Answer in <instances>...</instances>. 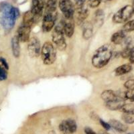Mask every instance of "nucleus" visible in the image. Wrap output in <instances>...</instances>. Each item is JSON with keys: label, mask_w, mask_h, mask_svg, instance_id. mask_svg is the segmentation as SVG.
Listing matches in <instances>:
<instances>
[{"label": "nucleus", "mask_w": 134, "mask_h": 134, "mask_svg": "<svg viewBox=\"0 0 134 134\" xmlns=\"http://www.w3.org/2000/svg\"><path fill=\"white\" fill-rule=\"evenodd\" d=\"M121 118L126 124H134V111L129 113H124Z\"/></svg>", "instance_id": "nucleus-22"}, {"label": "nucleus", "mask_w": 134, "mask_h": 134, "mask_svg": "<svg viewBox=\"0 0 134 134\" xmlns=\"http://www.w3.org/2000/svg\"><path fill=\"white\" fill-rule=\"evenodd\" d=\"M133 49L131 48H126L124 50H123L121 52V57L124 58H127L130 57L131 52L133 51Z\"/></svg>", "instance_id": "nucleus-28"}, {"label": "nucleus", "mask_w": 134, "mask_h": 134, "mask_svg": "<svg viewBox=\"0 0 134 134\" xmlns=\"http://www.w3.org/2000/svg\"><path fill=\"white\" fill-rule=\"evenodd\" d=\"M125 98L122 97L120 95L115 100H111L109 102L105 103V106L111 111L119 110L123 105L125 104Z\"/></svg>", "instance_id": "nucleus-13"}, {"label": "nucleus", "mask_w": 134, "mask_h": 134, "mask_svg": "<svg viewBox=\"0 0 134 134\" xmlns=\"http://www.w3.org/2000/svg\"><path fill=\"white\" fill-rule=\"evenodd\" d=\"M125 99H130L131 102L134 101V88L133 89H127L124 94Z\"/></svg>", "instance_id": "nucleus-26"}, {"label": "nucleus", "mask_w": 134, "mask_h": 134, "mask_svg": "<svg viewBox=\"0 0 134 134\" xmlns=\"http://www.w3.org/2000/svg\"><path fill=\"white\" fill-rule=\"evenodd\" d=\"M0 62L2 63V65H3V66L4 67L5 69H7V70L9 69V65H8V63H7L6 60L4 58H3V57H0Z\"/></svg>", "instance_id": "nucleus-33"}, {"label": "nucleus", "mask_w": 134, "mask_h": 134, "mask_svg": "<svg viewBox=\"0 0 134 134\" xmlns=\"http://www.w3.org/2000/svg\"><path fill=\"white\" fill-rule=\"evenodd\" d=\"M8 78V73L6 69L4 67L0 66V81H5Z\"/></svg>", "instance_id": "nucleus-27"}, {"label": "nucleus", "mask_w": 134, "mask_h": 134, "mask_svg": "<svg viewBox=\"0 0 134 134\" xmlns=\"http://www.w3.org/2000/svg\"><path fill=\"white\" fill-rule=\"evenodd\" d=\"M76 20L79 23H82L84 20H85L88 16V11L87 8L85 7V5L81 8H76Z\"/></svg>", "instance_id": "nucleus-14"}, {"label": "nucleus", "mask_w": 134, "mask_h": 134, "mask_svg": "<svg viewBox=\"0 0 134 134\" xmlns=\"http://www.w3.org/2000/svg\"><path fill=\"white\" fill-rule=\"evenodd\" d=\"M123 31L125 32H130L134 31V20L128 21L123 26Z\"/></svg>", "instance_id": "nucleus-24"}, {"label": "nucleus", "mask_w": 134, "mask_h": 134, "mask_svg": "<svg viewBox=\"0 0 134 134\" xmlns=\"http://www.w3.org/2000/svg\"><path fill=\"white\" fill-rule=\"evenodd\" d=\"M44 8L47 12H56L57 6V0H41Z\"/></svg>", "instance_id": "nucleus-18"}, {"label": "nucleus", "mask_w": 134, "mask_h": 134, "mask_svg": "<svg viewBox=\"0 0 134 134\" xmlns=\"http://www.w3.org/2000/svg\"><path fill=\"white\" fill-rule=\"evenodd\" d=\"M109 124L110 125L111 127H113L116 131L119 132H125L127 130V127L121 122L119 121L115 120V119H111L109 122Z\"/></svg>", "instance_id": "nucleus-15"}, {"label": "nucleus", "mask_w": 134, "mask_h": 134, "mask_svg": "<svg viewBox=\"0 0 134 134\" xmlns=\"http://www.w3.org/2000/svg\"><path fill=\"white\" fill-rule=\"evenodd\" d=\"M12 48L13 54L15 57L18 58L20 54V40L17 36H15L12 40Z\"/></svg>", "instance_id": "nucleus-19"}, {"label": "nucleus", "mask_w": 134, "mask_h": 134, "mask_svg": "<svg viewBox=\"0 0 134 134\" xmlns=\"http://www.w3.org/2000/svg\"><path fill=\"white\" fill-rule=\"evenodd\" d=\"M124 87L127 89H133L134 88V79L129 80L124 84Z\"/></svg>", "instance_id": "nucleus-30"}, {"label": "nucleus", "mask_w": 134, "mask_h": 134, "mask_svg": "<svg viewBox=\"0 0 134 134\" xmlns=\"http://www.w3.org/2000/svg\"><path fill=\"white\" fill-rule=\"evenodd\" d=\"M131 6H132L133 9V10H134V0H133V5H131Z\"/></svg>", "instance_id": "nucleus-36"}, {"label": "nucleus", "mask_w": 134, "mask_h": 134, "mask_svg": "<svg viewBox=\"0 0 134 134\" xmlns=\"http://www.w3.org/2000/svg\"><path fill=\"white\" fill-rule=\"evenodd\" d=\"M118 97H119V94H117L115 92L112 90H106L103 92L101 94V98L105 101V103L115 100Z\"/></svg>", "instance_id": "nucleus-17"}, {"label": "nucleus", "mask_w": 134, "mask_h": 134, "mask_svg": "<svg viewBox=\"0 0 134 134\" xmlns=\"http://www.w3.org/2000/svg\"><path fill=\"white\" fill-rule=\"evenodd\" d=\"M125 33L126 32L121 30L113 34L111 38V42L114 43L115 44H121V43L124 42V41L125 40V37H126Z\"/></svg>", "instance_id": "nucleus-16"}, {"label": "nucleus", "mask_w": 134, "mask_h": 134, "mask_svg": "<svg viewBox=\"0 0 134 134\" xmlns=\"http://www.w3.org/2000/svg\"><path fill=\"white\" fill-rule=\"evenodd\" d=\"M121 111L123 113H129L134 111V104L133 103H127L124 104L120 109Z\"/></svg>", "instance_id": "nucleus-25"}, {"label": "nucleus", "mask_w": 134, "mask_h": 134, "mask_svg": "<svg viewBox=\"0 0 134 134\" xmlns=\"http://www.w3.org/2000/svg\"><path fill=\"white\" fill-rule=\"evenodd\" d=\"M44 8V5L40 0H32L30 11L34 18V22L40 20L42 15Z\"/></svg>", "instance_id": "nucleus-10"}, {"label": "nucleus", "mask_w": 134, "mask_h": 134, "mask_svg": "<svg viewBox=\"0 0 134 134\" xmlns=\"http://www.w3.org/2000/svg\"><path fill=\"white\" fill-rule=\"evenodd\" d=\"M76 122L72 119H66L59 125L60 131L64 134L73 133L76 131Z\"/></svg>", "instance_id": "nucleus-9"}, {"label": "nucleus", "mask_w": 134, "mask_h": 134, "mask_svg": "<svg viewBox=\"0 0 134 134\" xmlns=\"http://www.w3.org/2000/svg\"><path fill=\"white\" fill-rule=\"evenodd\" d=\"M0 10L2 13L1 24L5 30L10 31L14 26L15 20L20 16V11L5 2L1 3Z\"/></svg>", "instance_id": "nucleus-1"}, {"label": "nucleus", "mask_w": 134, "mask_h": 134, "mask_svg": "<svg viewBox=\"0 0 134 134\" xmlns=\"http://www.w3.org/2000/svg\"><path fill=\"white\" fill-rule=\"evenodd\" d=\"M52 41L56 44L58 50L63 51L66 48V44L64 39V31H63L62 24H59L58 26L54 27V29L52 31Z\"/></svg>", "instance_id": "nucleus-5"}, {"label": "nucleus", "mask_w": 134, "mask_h": 134, "mask_svg": "<svg viewBox=\"0 0 134 134\" xmlns=\"http://www.w3.org/2000/svg\"><path fill=\"white\" fill-rule=\"evenodd\" d=\"M57 16V11L56 12L45 11V14H44L42 21V30L44 32H48L51 31L55 24Z\"/></svg>", "instance_id": "nucleus-6"}, {"label": "nucleus", "mask_w": 134, "mask_h": 134, "mask_svg": "<svg viewBox=\"0 0 134 134\" xmlns=\"http://www.w3.org/2000/svg\"><path fill=\"white\" fill-rule=\"evenodd\" d=\"M129 59H130V63H132V64H134V50L131 52L130 57H129Z\"/></svg>", "instance_id": "nucleus-35"}, {"label": "nucleus", "mask_w": 134, "mask_h": 134, "mask_svg": "<svg viewBox=\"0 0 134 134\" xmlns=\"http://www.w3.org/2000/svg\"><path fill=\"white\" fill-rule=\"evenodd\" d=\"M31 27L30 26L21 24L18 30V34L17 37L18 38L20 42H25L30 40V34L31 32Z\"/></svg>", "instance_id": "nucleus-12"}, {"label": "nucleus", "mask_w": 134, "mask_h": 134, "mask_svg": "<svg viewBox=\"0 0 134 134\" xmlns=\"http://www.w3.org/2000/svg\"><path fill=\"white\" fill-rule=\"evenodd\" d=\"M62 26L65 35L69 38L72 36L75 32V22L73 18L67 19L64 18L62 20Z\"/></svg>", "instance_id": "nucleus-11"}, {"label": "nucleus", "mask_w": 134, "mask_h": 134, "mask_svg": "<svg viewBox=\"0 0 134 134\" xmlns=\"http://www.w3.org/2000/svg\"><path fill=\"white\" fill-rule=\"evenodd\" d=\"M93 27H92L91 24H88V23L85 24V27L83 30V38L86 40H88V38H91L93 34Z\"/></svg>", "instance_id": "nucleus-23"}, {"label": "nucleus", "mask_w": 134, "mask_h": 134, "mask_svg": "<svg viewBox=\"0 0 134 134\" xmlns=\"http://www.w3.org/2000/svg\"><path fill=\"white\" fill-rule=\"evenodd\" d=\"M34 22V15L31 12V11H28V12L25 13L23 17L22 24L26 25V26L32 27Z\"/></svg>", "instance_id": "nucleus-21"}, {"label": "nucleus", "mask_w": 134, "mask_h": 134, "mask_svg": "<svg viewBox=\"0 0 134 134\" xmlns=\"http://www.w3.org/2000/svg\"><path fill=\"white\" fill-rule=\"evenodd\" d=\"M101 0H88V3L89 7L92 8H94L98 7L100 5Z\"/></svg>", "instance_id": "nucleus-29"}, {"label": "nucleus", "mask_w": 134, "mask_h": 134, "mask_svg": "<svg viewBox=\"0 0 134 134\" xmlns=\"http://www.w3.org/2000/svg\"><path fill=\"white\" fill-rule=\"evenodd\" d=\"M134 14V10L131 5H125L118 10L113 17V22L117 24L124 23L128 21Z\"/></svg>", "instance_id": "nucleus-4"}, {"label": "nucleus", "mask_w": 134, "mask_h": 134, "mask_svg": "<svg viewBox=\"0 0 134 134\" xmlns=\"http://www.w3.org/2000/svg\"><path fill=\"white\" fill-rule=\"evenodd\" d=\"M27 50L30 57L32 58L38 57L41 53V46L39 40L36 37H32L28 40Z\"/></svg>", "instance_id": "nucleus-8"}, {"label": "nucleus", "mask_w": 134, "mask_h": 134, "mask_svg": "<svg viewBox=\"0 0 134 134\" xmlns=\"http://www.w3.org/2000/svg\"><path fill=\"white\" fill-rule=\"evenodd\" d=\"M85 131L86 134H97L96 133H94V131L93 130H91L89 127H85Z\"/></svg>", "instance_id": "nucleus-34"}, {"label": "nucleus", "mask_w": 134, "mask_h": 134, "mask_svg": "<svg viewBox=\"0 0 134 134\" xmlns=\"http://www.w3.org/2000/svg\"><path fill=\"white\" fill-rule=\"evenodd\" d=\"M59 8L65 18H73L75 7L71 0H60Z\"/></svg>", "instance_id": "nucleus-7"}, {"label": "nucleus", "mask_w": 134, "mask_h": 134, "mask_svg": "<svg viewBox=\"0 0 134 134\" xmlns=\"http://www.w3.org/2000/svg\"><path fill=\"white\" fill-rule=\"evenodd\" d=\"M75 2L76 3V8H77L85 5L86 0H75Z\"/></svg>", "instance_id": "nucleus-32"}, {"label": "nucleus", "mask_w": 134, "mask_h": 134, "mask_svg": "<svg viewBox=\"0 0 134 134\" xmlns=\"http://www.w3.org/2000/svg\"><path fill=\"white\" fill-rule=\"evenodd\" d=\"M113 53V47L111 44H104L95 51L92 58L93 66L101 69L107 65Z\"/></svg>", "instance_id": "nucleus-2"}, {"label": "nucleus", "mask_w": 134, "mask_h": 134, "mask_svg": "<svg viewBox=\"0 0 134 134\" xmlns=\"http://www.w3.org/2000/svg\"><path fill=\"white\" fill-rule=\"evenodd\" d=\"M132 70V66L130 64H123L119 66L115 70V73L116 76H121V75H125V74L130 72Z\"/></svg>", "instance_id": "nucleus-20"}, {"label": "nucleus", "mask_w": 134, "mask_h": 134, "mask_svg": "<svg viewBox=\"0 0 134 134\" xmlns=\"http://www.w3.org/2000/svg\"><path fill=\"white\" fill-rule=\"evenodd\" d=\"M41 58L44 64L50 65L54 63L57 58V52L53 44L47 42L43 45L41 49Z\"/></svg>", "instance_id": "nucleus-3"}, {"label": "nucleus", "mask_w": 134, "mask_h": 134, "mask_svg": "<svg viewBox=\"0 0 134 134\" xmlns=\"http://www.w3.org/2000/svg\"><path fill=\"white\" fill-rule=\"evenodd\" d=\"M109 1H111V0H109Z\"/></svg>", "instance_id": "nucleus-37"}, {"label": "nucleus", "mask_w": 134, "mask_h": 134, "mask_svg": "<svg viewBox=\"0 0 134 134\" xmlns=\"http://www.w3.org/2000/svg\"><path fill=\"white\" fill-rule=\"evenodd\" d=\"M99 122H100V124H101V125L105 128V130H110L111 126H110V125L109 124V123H106V122H105L103 120H102V119H99Z\"/></svg>", "instance_id": "nucleus-31"}]
</instances>
